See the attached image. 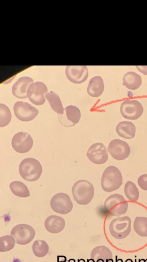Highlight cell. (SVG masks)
<instances>
[{"mask_svg":"<svg viewBox=\"0 0 147 262\" xmlns=\"http://www.w3.org/2000/svg\"><path fill=\"white\" fill-rule=\"evenodd\" d=\"M90 257L95 262L113 261L112 252L105 246H99L94 248L91 252Z\"/></svg>","mask_w":147,"mask_h":262,"instance_id":"obj_18","label":"cell"},{"mask_svg":"<svg viewBox=\"0 0 147 262\" xmlns=\"http://www.w3.org/2000/svg\"><path fill=\"white\" fill-rule=\"evenodd\" d=\"M122 81L123 84L131 90L137 89L142 83L141 76L134 72L126 73L124 76Z\"/></svg>","mask_w":147,"mask_h":262,"instance_id":"obj_21","label":"cell"},{"mask_svg":"<svg viewBox=\"0 0 147 262\" xmlns=\"http://www.w3.org/2000/svg\"><path fill=\"white\" fill-rule=\"evenodd\" d=\"M57 262H76V261L74 259H67L66 257L63 255H58Z\"/></svg>","mask_w":147,"mask_h":262,"instance_id":"obj_30","label":"cell"},{"mask_svg":"<svg viewBox=\"0 0 147 262\" xmlns=\"http://www.w3.org/2000/svg\"><path fill=\"white\" fill-rule=\"evenodd\" d=\"M87 262H95L94 260L93 259H92V258L90 259H88L87 260Z\"/></svg>","mask_w":147,"mask_h":262,"instance_id":"obj_32","label":"cell"},{"mask_svg":"<svg viewBox=\"0 0 147 262\" xmlns=\"http://www.w3.org/2000/svg\"><path fill=\"white\" fill-rule=\"evenodd\" d=\"M42 167L40 162L33 158L23 159L19 166V172L21 177L25 180L34 182L41 176Z\"/></svg>","mask_w":147,"mask_h":262,"instance_id":"obj_3","label":"cell"},{"mask_svg":"<svg viewBox=\"0 0 147 262\" xmlns=\"http://www.w3.org/2000/svg\"><path fill=\"white\" fill-rule=\"evenodd\" d=\"M47 92L46 85L41 81H37L30 85L27 91V96L33 103L40 105L45 101L44 95L47 93Z\"/></svg>","mask_w":147,"mask_h":262,"instance_id":"obj_11","label":"cell"},{"mask_svg":"<svg viewBox=\"0 0 147 262\" xmlns=\"http://www.w3.org/2000/svg\"><path fill=\"white\" fill-rule=\"evenodd\" d=\"M137 183L142 190L147 191V173L139 176L137 180Z\"/></svg>","mask_w":147,"mask_h":262,"instance_id":"obj_29","label":"cell"},{"mask_svg":"<svg viewBox=\"0 0 147 262\" xmlns=\"http://www.w3.org/2000/svg\"><path fill=\"white\" fill-rule=\"evenodd\" d=\"M122 183V176L119 169L115 166H109L104 171L101 178V186L106 192L117 190Z\"/></svg>","mask_w":147,"mask_h":262,"instance_id":"obj_2","label":"cell"},{"mask_svg":"<svg viewBox=\"0 0 147 262\" xmlns=\"http://www.w3.org/2000/svg\"><path fill=\"white\" fill-rule=\"evenodd\" d=\"M86 155L91 162L96 164H104L108 159L107 149L102 143L92 144L88 148Z\"/></svg>","mask_w":147,"mask_h":262,"instance_id":"obj_13","label":"cell"},{"mask_svg":"<svg viewBox=\"0 0 147 262\" xmlns=\"http://www.w3.org/2000/svg\"><path fill=\"white\" fill-rule=\"evenodd\" d=\"M11 114L9 107L5 104H0V127L8 125L11 120Z\"/></svg>","mask_w":147,"mask_h":262,"instance_id":"obj_28","label":"cell"},{"mask_svg":"<svg viewBox=\"0 0 147 262\" xmlns=\"http://www.w3.org/2000/svg\"><path fill=\"white\" fill-rule=\"evenodd\" d=\"M45 97L54 111L58 115H62L64 113V108L59 96L56 93L52 91L47 93L45 95Z\"/></svg>","mask_w":147,"mask_h":262,"instance_id":"obj_22","label":"cell"},{"mask_svg":"<svg viewBox=\"0 0 147 262\" xmlns=\"http://www.w3.org/2000/svg\"><path fill=\"white\" fill-rule=\"evenodd\" d=\"M116 132L120 137L127 139H131L135 137L136 127L132 122L123 121L117 125Z\"/></svg>","mask_w":147,"mask_h":262,"instance_id":"obj_19","label":"cell"},{"mask_svg":"<svg viewBox=\"0 0 147 262\" xmlns=\"http://www.w3.org/2000/svg\"><path fill=\"white\" fill-rule=\"evenodd\" d=\"M65 226L64 220L61 216L52 215L47 217L44 222L46 230L52 233H58L62 231Z\"/></svg>","mask_w":147,"mask_h":262,"instance_id":"obj_17","label":"cell"},{"mask_svg":"<svg viewBox=\"0 0 147 262\" xmlns=\"http://www.w3.org/2000/svg\"><path fill=\"white\" fill-rule=\"evenodd\" d=\"M9 186L11 192L15 195L20 198H27L30 195L27 186L20 181L12 182Z\"/></svg>","mask_w":147,"mask_h":262,"instance_id":"obj_23","label":"cell"},{"mask_svg":"<svg viewBox=\"0 0 147 262\" xmlns=\"http://www.w3.org/2000/svg\"><path fill=\"white\" fill-rule=\"evenodd\" d=\"M104 206L109 215L118 217L126 213L128 208V203L122 195L114 193L106 199Z\"/></svg>","mask_w":147,"mask_h":262,"instance_id":"obj_4","label":"cell"},{"mask_svg":"<svg viewBox=\"0 0 147 262\" xmlns=\"http://www.w3.org/2000/svg\"><path fill=\"white\" fill-rule=\"evenodd\" d=\"M33 80L30 77L23 76L19 78L12 87V92L17 98H26L27 91L30 85L33 83Z\"/></svg>","mask_w":147,"mask_h":262,"instance_id":"obj_16","label":"cell"},{"mask_svg":"<svg viewBox=\"0 0 147 262\" xmlns=\"http://www.w3.org/2000/svg\"><path fill=\"white\" fill-rule=\"evenodd\" d=\"M122 116L129 120H137L143 114V108L136 100H126L123 101L120 107Z\"/></svg>","mask_w":147,"mask_h":262,"instance_id":"obj_7","label":"cell"},{"mask_svg":"<svg viewBox=\"0 0 147 262\" xmlns=\"http://www.w3.org/2000/svg\"><path fill=\"white\" fill-rule=\"evenodd\" d=\"M11 144L15 151L23 154L28 152L32 148L33 140L29 134L20 132L13 136Z\"/></svg>","mask_w":147,"mask_h":262,"instance_id":"obj_12","label":"cell"},{"mask_svg":"<svg viewBox=\"0 0 147 262\" xmlns=\"http://www.w3.org/2000/svg\"><path fill=\"white\" fill-rule=\"evenodd\" d=\"M104 90V84L102 78L99 76L92 77L89 81L87 91L88 94L93 97H99Z\"/></svg>","mask_w":147,"mask_h":262,"instance_id":"obj_20","label":"cell"},{"mask_svg":"<svg viewBox=\"0 0 147 262\" xmlns=\"http://www.w3.org/2000/svg\"><path fill=\"white\" fill-rule=\"evenodd\" d=\"M72 194L75 201L78 204L85 205L89 204L93 198L94 187L88 181L80 180L74 184Z\"/></svg>","mask_w":147,"mask_h":262,"instance_id":"obj_1","label":"cell"},{"mask_svg":"<svg viewBox=\"0 0 147 262\" xmlns=\"http://www.w3.org/2000/svg\"><path fill=\"white\" fill-rule=\"evenodd\" d=\"M131 230V220L128 216L117 217L113 219L109 225L111 235L116 239L126 238Z\"/></svg>","mask_w":147,"mask_h":262,"instance_id":"obj_5","label":"cell"},{"mask_svg":"<svg viewBox=\"0 0 147 262\" xmlns=\"http://www.w3.org/2000/svg\"><path fill=\"white\" fill-rule=\"evenodd\" d=\"M133 228L138 235L147 237V217L137 216L134 221Z\"/></svg>","mask_w":147,"mask_h":262,"instance_id":"obj_25","label":"cell"},{"mask_svg":"<svg viewBox=\"0 0 147 262\" xmlns=\"http://www.w3.org/2000/svg\"><path fill=\"white\" fill-rule=\"evenodd\" d=\"M107 150L112 158L118 161L127 159L131 152L129 144L118 139H113L109 143Z\"/></svg>","mask_w":147,"mask_h":262,"instance_id":"obj_9","label":"cell"},{"mask_svg":"<svg viewBox=\"0 0 147 262\" xmlns=\"http://www.w3.org/2000/svg\"><path fill=\"white\" fill-rule=\"evenodd\" d=\"M32 251L36 256L42 257L47 254L49 247L44 241L36 240L32 245Z\"/></svg>","mask_w":147,"mask_h":262,"instance_id":"obj_26","label":"cell"},{"mask_svg":"<svg viewBox=\"0 0 147 262\" xmlns=\"http://www.w3.org/2000/svg\"><path fill=\"white\" fill-rule=\"evenodd\" d=\"M124 192L126 197L132 202H136L139 197V192L133 182L128 181L125 185Z\"/></svg>","mask_w":147,"mask_h":262,"instance_id":"obj_24","label":"cell"},{"mask_svg":"<svg viewBox=\"0 0 147 262\" xmlns=\"http://www.w3.org/2000/svg\"><path fill=\"white\" fill-rule=\"evenodd\" d=\"M13 110L16 118L25 122L32 121L38 114L37 108L23 101L16 102L14 105Z\"/></svg>","mask_w":147,"mask_h":262,"instance_id":"obj_10","label":"cell"},{"mask_svg":"<svg viewBox=\"0 0 147 262\" xmlns=\"http://www.w3.org/2000/svg\"><path fill=\"white\" fill-rule=\"evenodd\" d=\"M65 74L71 82L81 83L87 80L88 71L85 66H67L65 69Z\"/></svg>","mask_w":147,"mask_h":262,"instance_id":"obj_15","label":"cell"},{"mask_svg":"<svg viewBox=\"0 0 147 262\" xmlns=\"http://www.w3.org/2000/svg\"><path fill=\"white\" fill-rule=\"evenodd\" d=\"M11 235L19 245H27L34 238L35 231L30 225L20 224L15 226L11 231Z\"/></svg>","mask_w":147,"mask_h":262,"instance_id":"obj_6","label":"cell"},{"mask_svg":"<svg viewBox=\"0 0 147 262\" xmlns=\"http://www.w3.org/2000/svg\"><path fill=\"white\" fill-rule=\"evenodd\" d=\"M16 242L12 235H4L0 237V251L4 252L12 250Z\"/></svg>","mask_w":147,"mask_h":262,"instance_id":"obj_27","label":"cell"},{"mask_svg":"<svg viewBox=\"0 0 147 262\" xmlns=\"http://www.w3.org/2000/svg\"><path fill=\"white\" fill-rule=\"evenodd\" d=\"M50 205L54 211L62 214L69 213L73 208L70 197L63 192L54 195L51 200Z\"/></svg>","mask_w":147,"mask_h":262,"instance_id":"obj_8","label":"cell"},{"mask_svg":"<svg viewBox=\"0 0 147 262\" xmlns=\"http://www.w3.org/2000/svg\"><path fill=\"white\" fill-rule=\"evenodd\" d=\"M139 71L144 75H147V66H136Z\"/></svg>","mask_w":147,"mask_h":262,"instance_id":"obj_31","label":"cell"},{"mask_svg":"<svg viewBox=\"0 0 147 262\" xmlns=\"http://www.w3.org/2000/svg\"><path fill=\"white\" fill-rule=\"evenodd\" d=\"M81 116L79 108L74 105H68L64 108L62 115H58V119L64 126L72 127L79 122Z\"/></svg>","mask_w":147,"mask_h":262,"instance_id":"obj_14","label":"cell"}]
</instances>
